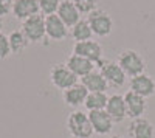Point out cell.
<instances>
[{
  "instance_id": "obj_17",
  "label": "cell",
  "mask_w": 155,
  "mask_h": 138,
  "mask_svg": "<svg viewBox=\"0 0 155 138\" xmlns=\"http://www.w3.org/2000/svg\"><path fill=\"white\" fill-rule=\"evenodd\" d=\"M65 65L76 74L78 78H84V76H87L88 73H92L95 70V64L92 61H88V59H85L82 56H78L74 53H71L67 58Z\"/></svg>"
},
{
  "instance_id": "obj_15",
  "label": "cell",
  "mask_w": 155,
  "mask_h": 138,
  "mask_svg": "<svg viewBox=\"0 0 155 138\" xmlns=\"http://www.w3.org/2000/svg\"><path fill=\"white\" fill-rule=\"evenodd\" d=\"M107 113L112 117V120L115 123H121L127 118V109H126V99L124 95L115 93L112 96H109V101L106 106Z\"/></svg>"
},
{
  "instance_id": "obj_16",
  "label": "cell",
  "mask_w": 155,
  "mask_h": 138,
  "mask_svg": "<svg viewBox=\"0 0 155 138\" xmlns=\"http://www.w3.org/2000/svg\"><path fill=\"white\" fill-rule=\"evenodd\" d=\"M56 14L68 28H73L81 20V11L76 8V5L71 0H61V5H59V9Z\"/></svg>"
},
{
  "instance_id": "obj_18",
  "label": "cell",
  "mask_w": 155,
  "mask_h": 138,
  "mask_svg": "<svg viewBox=\"0 0 155 138\" xmlns=\"http://www.w3.org/2000/svg\"><path fill=\"white\" fill-rule=\"evenodd\" d=\"M81 84L88 92H106L109 89V84L99 70H93L87 76L81 78Z\"/></svg>"
},
{
  "instance_id": "obj_4",
  "label": "cell",
  "mask_w": 155,
  "mask_h": 138,
  "mask_svg": "<svg viewBox=\"0 0 155 138\" xmlns=\"http://www.w3.org/2000/svg\"><path fill=\"white\" fill-rule=\"evenodd\" d=\"M50 81L56 89L64 92L78 84V76L65 64H54L50 70Z\"/></svg>"
},
{
  "instance_id": "obj_28",
  "label": "cell",
  "mask_w": 155,
  "mask_h": 138,
  "mask_svg": "<svg viewBox=\"0 0 155 138\" xmlns=\"http://www.w3.org/2000/svg\"><path fill=\"white\" fill-rule=\"evenodd\" d=\"M5 2H12V0H5Z\"/></svg>"
},
{
  "instance_id": "obj_14",
  "label": "cell",
  "mask_w": 155,
  "mask_h": 138,
  "mask_svg": "<svg viewBox=\"0 0 155 138\" xmlns=\"http://www.w3.org/2000/svg\"><path fill=\"white\" fill-rule=\"evenodd\" d=\"M129 138H153L155 136V126L147 118H137L132 120L127 129Z\"/></svg>"
},
{
  "instance_id": "obj_9",
  "label": "cell",
  "mask_w": 155,
  "mask_h": 138,
  "mask_svg": "<svg viewBox=\"0 0 155 138\" xmlns=\"http://www.w3.org/2000/svg\"><path fill=\"white\" fill-rule=\"evenodd\" d=\"M45 33L50 41L61 42L70 34V28L59 19L58 14H53L45 17Z\"/></svg>"
},
{
  "instance_id": "obj_26",
  "label": "cell",
  "mask_w": 155,
  "mask_h": 138,
  "mask_svg": "<svg viewBox=\"0 0 155 138\" xmlns=\"http://www.w3.org/2000/svg\"><path fill=\"white\" fill-rule=\"evenodd\" d=\"M107 138H126V136H123V135H110Z\"/></svg>"
},
{
  "instance_id": "obj_21",
  "label": "cell",
  "mask_w": 155,
  "mask_h": 138,
  "mask_svg": "<svg viewBox=\"0 0 155 138\" xmlns=\"http://www.w3.org/2000/svg\"><path fill=\"white\" fill-rule=\"evenodd\" d=\"M109 101V95L106 92H88V96L85 99L84 107L88 112L93 110H104Z\"/></svg>"
},
{
  "instance_id": "obj_22",
  "label": "cell",
  "mask_w": 155,
  "mask_h": 138,
  "mask_svg": "<svg viewBox=\"0 0 155 138\" xmlns=\"http://www.w3.org/2000/svg\"><path fill=\"white\" fill-rule=\"evenodd\" d=\"M37 3H39L41 14L47 17V16H53L58 12L61 0H37Z\"/></svg>"
},
{
  "instance_id": "obj_13",
  "label": "cell",
  "mask_w": 155,
  "mask_h": 138,
  "mask_svg": "<svg viewBox=\"0 0 155 138\" xmlns=\"http://www.w3.org/2000/svg\"><path fill=\"white\" fill-rule=\"evenodd\" d=\"M87 96H88V90L85 89L81 82L74 84L73 87H70V89H67V90H64V93H62L64 103H65L68 107L74 109V110H78V107H81V106L85 104Z\"/></svg>"
},
{
  "instance_id": "obj_11",
  "label": "cell",
  "mask_w": 155,
  "mask_h": 138,
  "mask_svg": "<svg viewBox=\"0 0 155 138\" xmlns=\"http://www.w3.org/2000/svg\"><path fill=\"white\" fill-rule=\"evenodd\" d=\"M124 99H126V109H127V117L129 118L137 120V118L144 117L146 110H147V99L146 98L129 90L127 93H124Z\"/></svg>"
},
{
  "instance_id": "obj_24",
  "label": "cell",
  "mask_w": 155,
  "mask_h": 138,
  "mask_svg": "<svg viewBox=\"0 0 155 138\" xmlns=\"http://www.w3.org/2000/svg\"><path fill=\"white\" fill-rule=\"evenodd\" d=\"M11 54V47H9V41H8V36L0 33V61L6 59Z\"/></svg>"
},
{
  "instance_id": "obj_8",
  "label": "cell",
  "mask_w": 155,
  "mask_h": 138,
  "mask_svg": "<svg viewBox=\"0 0 155 138\" xmlns=\"http://www.w3.org/2000/svg\"><path fill=\"white\" fill-rule=\"evenodd\" d=\"M129 89H130V92L147 99V98L155 95V79L147 73H141L138 76L130 78V81H129Z\"/></svg>"
},
{
  "instance_id": "obj_27",
  "label": "cell",
  "mask_w": 155,
  "mask_h": 138,
  "mask_svg": "<svg viewBox=\"0 0 155 138\" xmlns=\"http://www.w3.org/2000/svg\"><path fill=\"white\" fill-rule=\"evenodd\" d=\"M2 28H3V19H0V33H2Z\"/></svg>"
},
{
  "instance_id": "obj_19",
  "label": "cell",
  "mask_w": 155,
  "mask_h": 138,
  "mask_svg": "<svg viewBox=\"0 0 155 138\" xmlns=\"http://www.w3.org/2000/svg\"><path fill=\"white\" fill-rule=\"evenodd\" d=\"M8 41H9V47H11L12 54H22L30 45V41L27 39V36L23 34L22 30L11 31L8 34Z\"/></svg>"
},
{
  "instance_id": "obj_5",
  "label": "cell",
  "mask_w": 155,
  "mask_h": 138,
  "mask_svg": "<svg viewBox=\"0 0 155 138\" xmlns=\"http://www.w3.org/2000/svg\"><path fill=\"white\" fill-rule=\"evenodd\" d=\"M22 31L23 34L27 36V39L30 41V44H37V42H42L47 33H45V16L42 14H37L33 16L27 20L22 22Z\"/></svg>"
},
{
  "instance_id": "obj_6",
  "label": "cell",
  "mask_w": 155,
  "mask_h": 138,
  "mask_svg": "<svg viewBox=\"0 0 155 138\" xmlns=\"http://www.w3.org/2000/svg\"><path fill=\"white\" fill-rule=\"evenodd\" d=\"M99 71L102 73V76L106 78L107 84L115 87V89H121L124 87L127 76L123 71V68L118 65V62H112V61H102L99 64Z\"/></svg>"
},
{
  "instance_id": "obj_2",
  "label": "cell",
  "mask_w": 155,
  "mask_h": 138,
  "mask_svg": "<svg viewBox=\"0 0 155 138\" xmlns=\"http://www.w3.org/2000/svg\"><path fill=\"white\" fill-rule=\"evenodd\" d=\"M67 130L71 135V138H90L95 133L88 113H84L82 110H73L68 115Z\"/></svg>"
},
{
  "instance_id": "obj_3",
  "label": "cell",
  "mask_w": 155,
  "mask_h": 138,
  "mask_svg": "<svg viewBox=\"0 0 155 138\" xmlns=\"http://www.w3.org/2000/svg\"><path fill=\"white\" fill-rule=\"evenodd\" d=\"M87 20L90 23V28L93 31V36H98V37L110 36L115 28V22H113L112 16L107 11H102V9H96L93 12H90L87 16Z\"/></svg>"
},
{
  "instance_id": "obj_1",
  "label": "cell",
  "mask_w": 155,
  "mask_h": 138,
  "mask_svg": "<svg viewBox=\"0 0 155 138\" xmlns=\"http://www.w3.org/2000/svg\"><path fill=\"white\" fill-rule=\"evenodd\" d=\"M116 62H118V65L126 73V76H129V78L138 76V74L146 71V61H144V58L141 56L138 51L130 50V48L123 50V51L118 54V58H116Z\"/></svg>"
},
{
  "instance_id": "obj_25",
  "label": "cell",
  "mask_w": 155,
  "mask_h": 138,
  "mask_svg": "<svg viewBox=\"0 0 155 138\" xmlns=\"http://www.w3.org/2000/svg\"><path fill=\"white\" fill-rule=\"evenodd\" d=\"M11 11H12V2L0 0V19H3L5 16H8Z\"/></svg>"
},
{
  "instance_id": "obj_7",
  "label": "cell",
  "mask_w": 155,
  "mask_h": 138,
  "mask_svg": "<svg viewBox=\"0 0 155 138\" xmlns=\"http://www.w3.org/2000/svg\"><path fill=\"white\" fill-rule=\"evenodd\" d=\"M73 53L78 54V56H82L88 61H92L93 64L99 65L102 61V53H104V50H102L101 44L90 39V41H84V42H74L73 45Z\"/></svg>"
},
{
  "instance_id": "obj_20",
  "label": "cell",
  "mask_w": 155,
  "mask_h": 138,
  "mask_svg": "<svg viewBox=\"0 0 155 138\" xmlns=\"http://www.w3.org/2000/svg\"><path fill=\"white\" fill-rule=\"evenodd\" d=\"M70 36L73 37L74 42H84L90 41L93 37V31L90 28V23L87 19H81L73 28H70Z\"/></svg>"
},
{
  "instance_id": "obj_10",
  "label": "cell",
  "mask_w": 155,
  "mask_h": 138,
  "mask_svg": "<svg viewBox=\"0 0 155 138\" xmlns=\"http://www.w3.org/2000/svg\"><path fill=\"white\" fill-rule=\"evenodd\" d=\"M88 118L92 123L93 132L98 135H109L115 126V121L112 120V117L107 113V110H93L88 112Z\"/></svg>"
},
{
  "instance_id": "obj_12",
  "label": "cell",
  "mask_w": 155,
  "mask_h": 138,
  "mask_svg": "<svg viewBox=\"0 0 155 138\" xmlns=\"http://www.w3.org/2000/svg\"><path fill=\"white\" fill-rule=\"evenodd\" d=\"M12 16L17 20H27L33 16L41 14L37 0H12Z\"/></svg>"
},
{
  "instance_id": "obj_23",
  "label": "cell",
  "mask_w": 155,
  "mask_h": 138,
  "mask_svg": "<svg viewBox=\"0 0 155 138\" xmlns=\"http://www.w3.org/2000/svg\"><path fill=\"white\" fill-rule=\"evenodd\" d=\"M76 8L81 11V14H90L98 9V0H71Z\"/></svg>"
}]
</instances>
